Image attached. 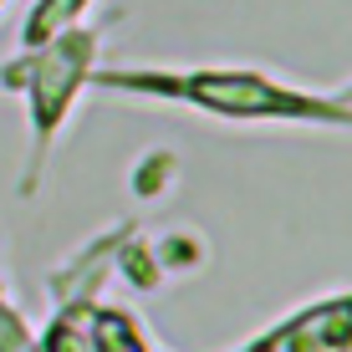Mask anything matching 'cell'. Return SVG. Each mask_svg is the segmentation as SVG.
<instances>
[{"label":"cell","instance_id":"4","mask_svg":"<svg viewBox=\"0 0 352 352\" xmlns=\"http://www.w3.org/2000/svg\"><path fill=\"white\" fill-rule=\"evenodd\" d=\"M87 6H92V0H36V6L26 10V26H21V46L31 52V46L52 41L56 31H67V26H82Z\"/></svg>","mask_w":352,"mask_h":352},{"label":"cell","instance_id":"3","mask_svg":"<svg viewBox=\"0 0 352 352\" xmlns=\"http://www.w3.org/2000/svg\"><path fill=\"white\" fill-rule=\"evenodd\" d=\"M347 342H352V296H337L301 311L296 322L276 327L256 352H337Z\"/></svg>","mask_w":352,"mask_h":352},{"label":"cell","instance_id":"1","mask_svg":"<svg viewBox=\"0 0 352 352\" xmlns=\"http://www.w3.org/2000/svg\"><path fill=\"white\" fill-rule=\"evenodd\" d=\"M87 87L174 102L225 123H301V128H352L347 97H322L307 87L276 82L261 67H118L92 72Z\"/></svg>","mask_w":352,"mask_h":352},{"label":"cell","instance_id":"5","mask_svg":"<svg viewBox=\"0 0 352 352\" xmlns=\"http://www.w3.org/2000/svg\"><path fill=\"white\" fill-rule=\"evenodd\" d=\"M0 6H6V0H0Z\"/></svg>","mask_w":352,"mask_h":352},{"label":"cell","instance_id":"2","mask_svg":"<svg viewBox=\"0 0 352 352\" xmlns=\"http://www.w3.org/2000/svg\"><path fill=\"white\" fill-rule=\"evenodd\" d=\"M92 62H97V31L92 26H67L52 41L21 52L10 67H0V87L21 92L26 97V113H31V164H26V179H21V194L36 189L41 164H46L56 133L67 123L72 102L92 82Z\"/></svg>","mask_w":352,"mask_h":352}]
</instances>
